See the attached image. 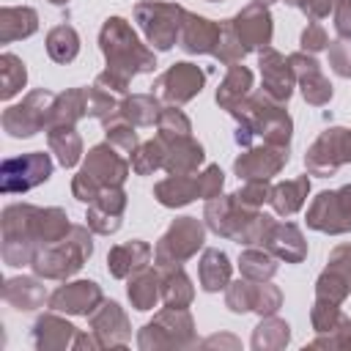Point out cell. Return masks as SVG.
I'll return each mask as SVG.
<instances>
[{"mask_svg": "<svg viewBox=\"0 0 351 351\" xmlns=\"http://www.w3.org/2000/svg\"><path fill=\"white\" fill-rule=\"evenodd\" d=\"M230 115L239 121L236 129L239 145H250L255 137L271 145H288L291 140V118L282 110V101H274L263 90L247 96L236 110H230Z\"/></svg>", "mask_w": 351, "mask_h": 351, "instance_id": "obj_1", "label": "cell"}, {"mask_svg": "<svg viewBox=\"0 0 351 351\" xmlns=\"http://www.w3.org/2000/svg\"><path fill=\"white\" fill-rule=\"evenodd\" d=\"M99 44L107 58V71L123 77L126 82L140 71H154V66H156L154 52L140 44V38L129 27V22L121 16H110L104 22V27L99 33Z\"/></svg>", "mask_w": 351, "mask_h": 351, "instance_id": "obj_2", "label": "cell"}, {"mask_svg": "<svg viewBox=\"0 0 351 351\" xmlns=\"http://www.w3.org/2000/svg\"><path fill=\"white\" fill-rule=\"evenodd\" d=\"M90 252H93V241H90L88 228L71 225L60 241L38 247L30 266L44 280H66L74 271H80V266L90 258Z\"/></svg>", "mask_w": 351, "mask_h": 351, "instance_id": "obj_3", "label": "cell"}, {"mask_svg": "<svg viewBox=\"0 0 351 351\" xmlns=\"http://www.w3.org/2000/svg\"><path fill=\"white\" fill-rule=\"evenodd\" d=\"M129 176V162L115 154L110 143H101L88 151V159L82 170L71 181V192L82 203H93L101 189L107 186H121Z\"/></svg>", "mask_w": 351, "mask_h": 351, "instance_id": "obj_4", "label": "cell"}, {"mask_svg": "<svg viewBox=\"0 0 351 351\" xmlns=\"http://www.w3.org/2000/svg\"><path fill=\"white\" fill-rule=\"evenodd\" d=\"M36 217L38 208L27 203H14L3 211V261L8 266L33 263V255L38 250Z\"/></svg>", "mask_w": 351, "mask_h": 351, "instance_id": "obj_5", "label": "cell"}, {"mask_svg": "<svg viewBox=\"0 0 351 351\" xmlns=\"http://www.w3.org/2000/svg\"><path fill=\"white\" fill-rule=\"evenodd\" d=\"M203 247V225L195 217H181L176 219L167 233L159 239L156 250H154V261L159 271L167 269H178L186 258H192L197 250Z\"/></svg>", "mask_w": 351, "mask_h": 351, "instance_id": "obj_6", "label": "cell"}, {"mask_svg": "<svg viewBox=\"0 0 351 351\" xmlns=\"http://www.w3.org/2000/svg\"><path fill=\"white\" fill-rule=\"evenodd\" d=\"M134 19L140 22L145 38L156 49H170L178 44V30L184 19V8L178 3H162V0H148L134 5Z\"/></svg>", "mask_w": 351, "mask_h": 351, "instance_id": "obj_7", "label": "cell"}, {"mask_svg": "<svg viewBox=\"0 0 351 351\" xmlns=\"http://www.w3.org/2000/svg\"><path fill=\"white\" fill-rule=\"evenodd\" d=\"M195 343L192 315L186 307H167L151 324L143 326L137 346L140 348H186Z\"/></svg>", "mask_w": 351, "mask_h": 351, "instance_id": "obj_8", "label": "cell"}, {"mask_svg": "<svg viewBox=\"0 0 351 351\" xmlns=\"http://www.w3.org/2000/svg\"><path fill=\"white\" fill-rule=\"evenodd\" d=\"M55 99H58V93H49V90L27 93L19 104H14L3 112V129L11 137H33L41 129L47 132V126L52 121Z\"/></svg>", "mask_w": 351, "mask_h": 351, "instance_id": "obj_9", "label": "cell"}, {"mask_svg": "<svg viewBox=\"0 0 351 351\" xmlns=\"http://www.w3.org/2000/svg\"><path fill=\"white\" fill-rule=\"evenodd\" d=\"M52 176V159L44 151H33V154H22L14 159H5L0 167V189L5 195L14 192H27L38 184H44Z\"/></svg>", "mask_w": 351, "mask_h": 351, "instance_id": "obj_10", "label": "cell"}, {"mask_svg": "<svg viewBox=\"0 0 351 351\" xmlns=\"http://www.w3.org/2000/svg\"><path fill=\"white\" fill-rule=\"evenodd\" d=\"M307 225L321 233L351 230V184L335 192H321L307 211Z\"/></svg>", "mask_w": 351, "mask_h": 351, "instance_id": "obj_11", "label": "cell"}, {"mask_svg": "<svg viewBox=\"0 0 351 351\" xmlns=\"http://www.w3.org/2000/svg\"><path fill=\"white\" fill-rule=\"evenodd\" d=\"M258 214V208H250L244 203H239L236 195H217L206 203V222L208 228L217 233V236H225V239H233L239 241L244 228L252 222V217Z\"/></svg>", "mask_w": 351, "mask_h": 351, "instance_id": "obj_12", "label": "cell"}, {"mask_svg": "<svg viewBox=\"0 0 351 351\" xmlns=\"http://www.w3.org/2000/svg\"><path fill=\"white\" fill-rule=\"evenodd\" d=\"M206 82V71L195 63H176L156 80V96L167 104H184L200 93Z\"/></svg>", "mask_w": 351, "mask_h": 351, "instance_id": "obj_13", "label": "cell"}, {"mask_svg": "<svg viewBox=\"0 0 351 351\" xmlns=\"http://www.w3.org/2000/svg\"><path fill=\"white\" fill-rule=\"evenodd\" d=\"M241 47L247 52L252 49H266L271 41V14L266 11L263 3H250L247 8H241L233 19H230Z\"/></svg>", "mask_w": 351, "mask_h": 351, "instance_id": "obj_14", "label": "cell"}, {"mask_svg": "<svg viewBox=\"0 0 351 351\" xmlns=\"http://www.w3.org/2000/svg\"><path fill=\"white\" fill-rule=\"evenodd\" d=\"M288 162V145H271V143H263L261 148H250L247 154H241L236 159V173L239 178L244 181H252V178H271L282 170V165Z\"/></svg>", "mask_w": 351, "mask_h": 351, "instance_id": "obj_15", "label": "cell"}, {"mask_svg": "<svg viewBox=\"0 0 351 351\" xmlns=\"http://www.w3.org/2000/svg\"><path fill=\"white\" fill-rule=\"evenodd\" d=\"M101 302H104L101 288L90 280L66 282L49 296V307L58 313H69V315H90Z\"/></svg>", "mask_w": 351, "mask_h": 351, "instance_id": "obj_16", "label": "cell"}, {"mask_svg": "<svg viewBox=\"0 0 351 351\" xmlns=\"http://www.w3.org/2000/svg\"><path fill=\"white\" fill-rule=\"evenodd\" d=\"M219 33H222L219 22L184 11L181 30H178V47L189 55H214L219 44Z\"/></svg>", "mask_w": 351, "mask_h": 351, "instance_id": "obj_17", "label": "cell"}, {"mask_svg": "<svg viewBox=\"0 0 351 351\" xmlns=\"http://www.w3.org/2000/svg\"><path fill=\"white\" fill-rule=\"evenodd\" d=\"M258 66H261V77H263V88L261 90L269 93L274 101H282L285 104L288 96H291V90H293V82H296V74H293L291 60L282 58L277 49L266 47L261 52Z\"/></svg>", "mask_w": 351, "mask_h": 351, "instance_id": "obj_18", "label": "cell"}, {"mask_svg": "<svg viewBox=\"0 0 351 351\" xmlns=\"http://www.w3.org/2000/svg\"><path fill=\"white\" fill-rule=\"evenodd\" d=\"M288 60H291V66H293V74H296V82H299L304 99H307L310 104H326V101L332 99V85H329V80L324 77L318 60H315L310 52H307V55H304V52H293Z\"/></svg>", "mask_w": 351, "mask_h": 351, "instance_id": "obj_19", "label": "cell"}, {"mask_svg": "<svg viewBox=\"0 0 351 351\" xmlns=\"http://www.w3.org/2000/svg\"><path fill=\"white\" fill-rule=\"evenodd\" d=\"M90 332L99 337L101 346H123L132 335L129 318L118 302H101L90 313Z\"/></svg>", "mask_w": 351, "mask_h": 351, "instance_id": "obj_20", "label": "cell"}, {"mask_svg": "<svg viewBox=\"0 0 351 351\" xmlns=\"http://www.w3.org/2000/svg\"><path fill=\"white\" fill-rule=\"evenodd\" d=\"M126 208V195L121 186H107L88 208V228L93 233H115L121 228V214Z\"/></svg>", "mask_w": 351, "mask_h": 351, "instance_id": "obj_21", "label": "cell"}, {"mask_svg": "<svg viewBox=\"0 0 351 351\" xmlns=\"http://www.w3.org/2000/svg\"><path fill=\"white\" fill-rule=\"evenodd\" d=\"M313 176H332L343 165V129H326L304 156Z\"/></svg>", "mask_w": 351, "mask_h": 351, "instance_id": "obj_22", "label": "cell"}, {"mask_svg": "<svg viewBox=\"0 0 351 351\" xmlns=\"http://www.w3.org/2000/svg\"><path fill=\"white\" fill-rule=\"evenodd\" d=\"M203 162V145L189 134V137H173L165 140V170L170 176H189L200 167Z\"/></svg>", "mask_w": 351, "mask_h": 351, "instance_id": "obj_23", "label": "cell"}, {"mask_svg": "<svg viewBox=\"0 0 351 351\" xmlns=\"http://www.w3.org/2000/svg\"><path fill=\"white\" fill-rule=\"evenodd\" d=\"M269 252L285 263H299L304 255H307V244H304V236L302 230L293 225V222H274L266 241Z\"/></svg>", "mask_w": 351, "mask_h": 351, "instance_id": "obj_24", "label": "cell"}, {"mask_svg": "<svg viewBox=\"0 0 351 351\" xmlns=\"http://www.w3.org/2000/svg\"><path fill=\"white\" fill-rule=\"evenodd\" d=\"M154 250L145 241H126V244H115L107 255V269L112 277H129L134 271H140L143 266H148Z\"/></svg>", "mask_w": 351, "mask_h": 351, "instance_id": "obj_25", "label": "cell"}, {"mask_svg": "<svg viewBox=\"0 0 351 351\" xmlns=\"http://www.w3.org/2000/svg\"><path fill=\"white\" fill-rule=\"evenodd\" d=\"M250 88H252V71L247 66H241V63H233L228 69L219 90H217V104L225 107V110H236L247 99Z\"/></svg>", "mask_w": 351, "mask_h": 351, "instance_id": "obj_26", "label": "cell"}, {"mask_svg": "<svg viewBox=\"0 0 351 351\" xmlns=\"http://www.w3.org/2000/svg\"><path fill=\"white\" fill-rule=\"evenodd\" d=\"M38 30V14L27 5L22 8H3L0 11V41L11 44L16 38H27Z\"/></svg>", "mask_w": 351, "mask_h": 351, "instance_id": "obj_27", "label": "cell"}, {"mask_svg": "<svg viewBox=\"0 0 351 351\" xmlns=\"http://www.w3.org/2000/svg\"><path fill=\"white\" fill-rule=\"evenodd\" d=\"M154 195L162 206H186L197 197V176H167L165 181H159L154 186Z\"/></svg>", "mask_w": 351, "mask_h": 351, "instance_id": "obj_28", "label": "cell"}, {"mask_svg": "<svg viewBox=\"0 0 351 351\" xmlns=\"http://www.w3.org/2000/svg\"><path fill=\"white\" fill-rule=\"evenodd\" d=\"M74 335H77V329L58 315H41L33 326V340L44 351L47 348H66Z\"/></svg>", "mask_w": 351, "mask_h": 351, "instance_id": "obj_29", "label": "cell"}, {"mask_svg": "<svg viewBox=\"0 0 351 351\" xmlns=\"http://www.w3.org/2000/svg\"><path fill=\"white\" fill-rule=\"evenodd\" d=\"M82 115H88V93H85V88H71L66 93H58L55 107H52V121H49L47 129L74 126Z\"/></svg>", "mask_w": 351, "mask_h": 351, "instance_id": "obj_30", "label": "cell"}, {"mask_svg": "<svg viewBox=\"0 0 351 351\" xmlns=\"http://www.w3.org/2000/svg\"><path fill=\"white\" fill-rule=\"evenodd\" d=\"M310 192V181L307 176L302 178H293V181H282L277 186H271V195H269V203L277 214L282 217H291L293 211H299L304 206V197Z\"/></svg>", "mask_w": 351, "mask_h": 351, "instance_id": "obj_31", "label": "cell"}, {"mask_svg": "<svg viewBox=\"0 0 351 351\" xmlns=\"http://www.w3.org/2000/svg\"><path fill=\"white\" fill-rule=\"evenodd\" d=\"M3 296H5V302L14 304L16 310H36V307L44 304L47 291H44V285H41L38 280H33V277H14V280L5 282Z\"/></svg>", "mask_w": 351, "mask_h": 351, "instance_id": "obj_32", "label": "cell"}, {"mask_svg": "<svg viewBox=\"0 0 351 351\" xmlns=\"http://www.w3.org/2000/svg\"><path fill=\"white\" fill-rule=\"evenodd\" d=\"M159 96L156 93H134V96H126L121 101V118L129 121L132 126H151L154 121H159Z\"/></svg>", "mask_w": 351, "mask_h": 351, "instance_id": "obj_33", "label": "cell"}, {"mask_svg": "<svg viewBox=\"0 0 351 351\" xmlns=\"http://www.w3.org/2000/svg\"><path fill=\"white\" fill-rule=\"evenodd\" d=\"M47 140H49V151L58 156V162L63 167H74L82 156V140L74 132V126H52L47 129Z\"/></svg>", "mask_w": 351, "mask_h": 351, "instance_id": "obj_34", "label": "cell"}, {"mask_svg": "<svg viewBox=\"0 0 351 351\" xmlns=\"http://www.w3.org/2000/svg\"><path fill=\"white\" fill-rule=\"evenodd\" d=\"M197 274H200L203 291H211V293H214V291L228 288V282H230V263H228V255L219 252V250H206L203 258H200Z\"/></svg>", "mask_w": 351, "mask_h": 351, "instance_id": "obj_35", "label": "cell"}, {"mask_svg": "<svg viewBox=\"0 0 351 351\" xmlns=\"http://www.w3.org/2000/svg\"><path fill=\"white\" fill-rule=\"evenodd\" d=\"M159 285H162V280H159V274L154 269L143 266L140 271H134L129 277V299H132V304L137 310H151L156 304V299L162 296Z\"/></svg>", "mask_w": 351, "mask_h": 351, "instance_id": "obj_36", "label": "cell"}, {"mask_svg": "<svg viewBox=\"0 0 351 351\" xmlns=\"http://www.w3.org/2000/svg\"><path fill=\"white\" fill-rule=\"evenodd\" d=\"M195 291H192V280L184 274V269H167L162 271V299L167 307H189Z\"/></svg>", "mask_w": 351, "mask_h": 351, "instance_id": "obj_37", "label": "cell"}, {"mask_svg": "<svg viewBox=\"0 0 351 351\" xmlns=\"http://www.w3.org/2000/svg\"><path fill=\"white\" fill-rule=\"evenodd\" d=\"M47 52L55 63H71L80 52V36L71 25H58L47 36Z\"/></svg>", "mask_w": 351, "mask_h": 351, "instance_id": "obj_38", "label": "cell"}, {"mask_svg": "<svg viewBox=\"0 0 351 351\" xmlns=\"http://www.w3.org/2000/svg\"><path fill=\"white\" fill-rule=\"evenodd\" d=\"M291 326L285 324V321H280V318H274V315H266L258 326H255V335H252V348H263V351H269V348H282L285 343H288V337H291V332H288Z\"/></svg>", "mask_w": 351, "mask_h": 351, "instance_id": "obj_39", "label": "cell"}, {"mask_svg": "<svg viewBox=\"0 0 351 351\" xmlns=\"http://www.w3.org/2000/svg\"><path fill=\"white\" fill-rule=\"evenodd\" d=\"M25 82H27L25 63H22L16 55H11V52L0 55V88H3L0 96H3V99L16 96V93L25 88Z\"/></svg>", "mask_w": 351, "mask_h": 351, "instance_id": "obj_40", "label": "cell"}, {"mask_svg": "<svg viewBox=\"0 0 351 351\" xmlns=\"http://www.w3.org/2000/svg\"><path fill=\"white\" fill-rule=\"evenodd\" d=\"M165 165V140L156 134V140H148L132 151V170L137 176H148Z\"/></svg>", "mask_w": 351, "mask_h": 351, "instance_id": "obj_41", "label": "cell"}, {"mask_svg": "<svg viewBox=\"0 0 351 351\" xmlns=\"http://www.w3.org/2000/svg\"><path fill=\"white\" fill-rule=\"evenodd\" d=\"M239 266H241V274L247 280H255V282H263L277 271L274 255L263 252V250H244L239 258Z\"/></svg>", "mask_w": 351, "mask_h": 351, "instance_id": "obj_42", "label": "cell"}, {"mask_svg": "<svg viewBox=\"0 0 351 351\" xmlns=\"http://www.w3.org/2000/svg\"><path fill=\"white\" fill-rule=\"evenodd\" d=\"M255 299H258V282H255V280H236V282H228L225 304H228L233 313H250V310H255Z\"/></svg>", "mask_w": 351, "mask_h": 351, "instance_id": "obj_43", "label": "cell"}, {"mask_svg": "<svg viewBox=\"0 0 351 351\" xmlns=\"http://www.w3.org/2000/svg\"><path fill=\"white\" fill-rule=\"evenodd\" d=\"M348 282L337 274V271H332V269H326L321 277H318V285H315V302H326V304H343V299L348 296Z\"/></svg>", "mask_w": 351, "mask_h": 351, "instance_id": "obj_44", "label": "cell"}, {"mask_svg": "<svg viewBox=\"0 0 351 351\" xmlns=\"http://www.w3.org/2000/svg\"><path fill=\"white\" fill-rule=\"evenodd\" d=\"M85 93H88V115H93V118H99V121H104V123H110V121L118 118L121 104L115 101V96H112L110 90L93 85V88H88Z\"/></svg>", "mask_w": 351, "mask_h": 351, "instance_id": "obj_45", "label": "cell"}, {"mask_svg": "<svg viewBox=\"0 0 351 351\" xmlns=\"http://www.w3.org/2000/svg\"><path fill=\"white\" fill-rule=\"evenodd\" d=\"M219 25H222V33H219V44H217L214 58H217L219 63H225V66H233V63H239V60L247 55V49L241 47V41H239V36H236L230 19L219 22Z\"/></svg>", "mask_w": 351, "mask_h": 351, "instance_id": "obj_46", "label": "cell"}, {"mask_svg": "<svg viewBox=\"0 0 351 351\" xmlns=\"http://www.w3.org/2000/svg\"><path fill=\"white\" fill-rule=\"evenodd\" d=\"M156 126H159V137H162V140H173V137H189V132H192L189 118H186L181 110H176V107H162Z\"/></svg>", "mask_w": 351, "mask_h": 351, "instance_id": "obj_47", "label": "cell"}, {"mask_svg": "<svg viewBox=\"0 0 351 351\" xmlns=\"http://www.w3.org/2000/svg\"><path fill=\"white\" fill-rule=\"evenodd\" d=\"M107 143H110L112 148H121L123 154H132V151L137 148V132H134V126H132L129 121H123V118L118 115L115 121L107 123Z\"/></svg>", "mask_w": 351, "mask_h": 351, "instance_id": "obj_48", "label": "cell"}, {"mask_svg": "<svg viewBox=\"0 0 351 351\" xmlns=\"http://www.w3.org/2000/svg\"><path fill=\"white\" fill-rule=\"evenodd\" d=\"M269 195H271V186H269V181H266V178H252V181H244V186L236 192L239 203H244V206H250V208L263 206V203L269 200Z\"/></svg>", "mask_w": 351, "mask_h": 351, "instance_id": "obj_49", "label": "cell"}, {"mask_svg": "<svg viewBox=\"0 0 351 351\" xmlns=\"http://www.w3.org/2000/svg\"><path fill=\"white\" fill-rule=\"evenodd\" d=\"M310 346H326V348H346V346H351V318L340 315L337 324L329 329V335L326 337H315Z\"/></svg>", "mask_w": 351, "mask_h": 351, "instance_id": "obj_50", "label": "cell"}, {"mask_svg": "<svg viewBox=\"0 0 351 351\" xmlns=\"http://www.w3.org/2000/svg\"><path fill=\"white\" fill-rule=\"evenodd\" d=\"M329 63L335 74L351 77V38H337L329 44Z\"/></svg>", "mask_w": 351, "mask_h": 351, "instance_id": "obj_51", "label": "cell"}, {"mask_svg": "<svg viewBox=\"0 0 351 351\" xmlns=\"http://www.w3.org/2000/svg\"><path fill=\"white\" fill-rule=\"evenodd\" d=\"M222 181H225L222 170L217 165H208L203 173H197V197H206V200L217 197L222 189Z\"/></svg>", "mask_w": 351, "mask_h": 351, "instance_id": "obj_52", "label": "cell"}, {"mask_svg": "<svg viewBox=\"0 0 351 351\" xmlns=\"http://www.w3.org/2000/svg\"><path fill=\"white\" fill-rule=\"evenodd\" d=\"M282 296L271 282H258V299H255V313L261 315H274L280 307Z\"/></svg>", "mask_w": 351, "mask_h": 351, "instance_id": "obj_53", "label": "cell"}, {"mask_svg": "<svg viewBox=\"0 0 351 351\" xmlns=\"http://www.w3.org/2000/svg\"><path fill=\"white\" fill-rule=\"evenodd\" d=\"M302 49L310 52V55H315V52H321V49H329L326 30H324L318 22H313V25L304 27V33H302Z\"/></svg>", "mask_w": 351, "mask_h": 351, "instance_id": "obj_54", "label": "cell"}, {"mask_svg": "<svg viewBox=\"0 0 351 351\" xmlns=\"http://www.w3.org/2000/svg\"><path fill=\"white\" fill-rule=\"evenodd\" d=\"M326 269L337 271V274L348 282V288H351V244H340V247L329 255V266H326Z\"/></svg>", "mask_w": 351, "mask_h": 351, "instance_id": "obj_55", "label": "cell"}, {"mask_svg": "<svg viewBox=\"0 0 351 351\" xmlns=\"http://www.w3.org/2000/svg\"><path fill=\"white\" fill-rule=\"evenodd\" d=\"M293 5H299L313 22H318L337 5V0H293Z\"/></svg>", "mask_w": 351, "mask_h": 351, "instance_id": "obj_56", "label": "cell"}, {"mask_svg": "<svg viewBox=\"0 0 351 351\" xmlns=\"http://www.w3.org/2000/svg\"><path fill=\"white\" fill-rule=\"evenodd\" d=\"M335 27H337L340 38H351V0H337Z\"/></svg>", "mask_w": 351, "mask_h": 351, "instance_id": "obj_57", "label": "cell"}, {"mask_svg": "<svg viewBox=\"0 0 351 351\" xmlns=\"http://www.w3.org/2000/svg\"><path fill=\"white\" fill-rule=\"evenodd\" d=\"M49 3H55V5H63V3H69V0H49Z\"/></svg>", "mask_w": 351, "mask_h": 351, "instance_id": "obj_58", "label": "cell"}, {"mask_svg": "<svg viewBox=\"0 0 351 351\" xmlns=\"http://www.w3.org/2000/svg\"><path fill=\"white\" fill-rule=\"evenodd\" d=\"M255 3H263V5H269V3H274V0H255Z\"/></svg>", "mask_w": 351, "mask_h": 351, "instance_id": "obj_59", "label": "cell"}, {"mask_svg": "<svg viewBox=\"0 0 351 351\" xmlns=\"http://www.w3.org/2000/svg\"><path fill=\"white\" fill-rule=\"evenodd\" d=\"M208 3H217V0H208Z\"/></svg>", "mask_w": 351, "mask_h": 351, "instance_id": "obj_60", "label": "cell"}, {"mask_svg": "<svg viewBox=\"0 0 351 351\" xmlns=\"http://www.w3.org/2000/svg\"><path fill=\"white\" fill-rule=\"evenodd\" d=\"M288 3H293V0H288Z\"/></svg>", "mask_w": 351, "mask_h": 351, "instance_id": "obj_61", "label": "cell"}]
</instances>
